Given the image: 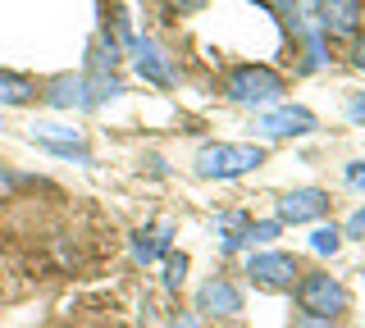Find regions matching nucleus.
<instances>
[{"instance_id":"1","label":"nucleus","mask_w":365,"mask_h":328,"mask_svg":"<svg viewBox=\"0 0 365 328\" xmlns=\"http://www.w3.org/2000/svg\"><path fill=\"white\" fill-rule=\"evenodd\" d=\"M265 164V151L251 142H210L197 151V174L201 178H242Z\"/></svg>"},{"instance_id":"2","label":"nucleus","mask_w":365,"mask_h":328,"mask_svg":"<svg viewBox=\"0 0 365 328\" xmlns=\"http://www.w3.org/2000/svg\"><path fill=\"white\" fill-rule=\"evenodd\" d=\"M228 96L237 100V105H274V100L283 96V78L265 69V64H242V69L228 73Z\"/></svg>"},{"instance_id":"3","label":"nucleus","mask_w":365,"mask_h":328,"mask_svg":"<svg viewBox=\"0 0 365 328\" xmlns=\"http://www.w3.org/2000/svg\"><path fill=\"white\" fill-rule=\"evenodd\" d=\"M297 305H302L306 314L338 319V314L351 305V297H347V287H342L334 274H306L302 282H297Z\"/></svg>"},{"instance_id":"4","label":"nucleus","mask_w":365,"mask_h":328,"mask_svg":"<svg viewBox=\"0 0 365 328\" xmlns=\"http://www.w3.org/2000/svg\"><path fill=\"white\" fill-rule=\"evenodd\" d=\"M247 274L256 287H265V292H283V287H292L297 282V260L288 251H265V255H251V265H247Z\"/></svg>"},{"instance_id":"5","label":"nucleus","mask_w":365,"mask_h":328,"mask_svg":"<svg viewBox=\"0 0 365 328\" xmlns=\"http://www.w3.org/2000/svg\"><path fill=\"white\" fill-rule=\"evenodd\" d=\"M32 142L46 146L55 155H68V160H87V137L83 128H68V123H32Z\"/></svg>"},{"instance_id":"6","label":"nucleus","mask_w":365,"mask_h":328,"mask_svg":"<svg viewBox=\"0 0 365 328\" xmlns=\"http://www.w3.org/2000/svg\"><path fill=\"white\" fill-rule=\"evenodd\" d=\"M256 128L265 132V137H302V132L315 128V115L302 110V105H279V110H260Z\"/></svg>"},{"instance_id":"7","label":"nucleus","mask_w":365,"mask_h":328,"mask_svg":"<svg viewBox=\"0 0 365 328\" xmlns=\"http://www.w3.org/2000/svg\"><path fill=\"white\" fill-rule=\"evenodd\" d=\"M237 310H242V292H237V282H228V278L201 282L197 314H205V319H224V314H237Z\"/></svg>"},{"instance_id":"8","label":"nucleus","mask_w":365,"mask_h":328,"mask_svg":"<svg viewBox=\"0 0 365 328\" xmlns=\"http://www.w3.org/2000/svg\"><path fill=\"white\" fill-rule=\"evenodd\" d=\"M319 214H329V196L319 187H297L279 201V219L283 223H311Z\"/></svg>"},{"instance_id":"9","label":"nucleus","mask_w":365,"mask_h":328,"mask_svg":"<svg viewBox=\"0 0 365 328\" xmlns=\"http://www.w3.org/2000/svg\"><path fill=\"white\" fill-rule=\"evenodd\" d=\"M46 105L51 110H87V73H60L46 83Z\"/></svg>"},{"instance_id":"10","label":"nucleus","mask_w":365,"mask_h":328,"mask_svg":"<svg viewBox=\"0 0 365 328\" xmlns=\"http://www.w3.org/2000/svg\"><path fill=\"white\" fill-rule=\"evenodd\" d=\"M319 5V23H324L329 32H356L361 28V18H365V5L361 0H315Z\"/></svg>"},{"instance_id":"11","label":"nucleus","mask_w":365,"mask_h":328,"mask_svg":"<svg viewBox=\"0 0 365 328\" xmlns=\"http://www.w3.org/2000/svg\"><path fill=\"white\" fill-rule=\"evenodd\" d=\"M133 55H137V73L146 78V83H155V87H169L174 83V73H169V64H165V55H160V46H151V41H128Z\"/></svg>"},{"instance_id":"12","label":"nucleus","mask_w":365,"mask_h":328,"mask_svg":"<svg viewBox=\"0 0 365 328\" xmlns=\"http://www.w3.org/2000/svg\"><path fill=\"white\" fill-rule=\"evenodd\" d=\"M41 92H37V83L32 78H23L14 69H0V105H9V110H19V105H32Z\"/></svg>"},{"instance_id":"13","label":"nucleus","mask_w":365,"mask_h":328,"mask_svg":"<svg viewBox=\"0 0 365 328\" xmlns=\"http://www.w3.org/2000/svg\"><path fill=\"white\" fill-rule=\"evenodd\" d=\"M169 246H174V228H169V223H155V228H142V233L133 237V255L142 260V265H146V260H160V255L169 251Z\"/></svg>"},{"instance_id":"14","label":"nucleus","mask_w":365,"mask_h":328,"mask_svg":"<svg viewBox=\"0 0 365 328\" xmlns=\"http://www.w3.org/2000/svg\"><path fill=\"white\" fill-rule=\"evenodd\" d=\"M114 64H119V46H114L106 32H101V37L91 41V60H87V69H91V73H110Z\"/></svg>"},{"instance_id":"15","label":"nucleus","mask_w":365,"mask_h":328,"mask_svg":"<svg viewBox=\"0 0 365 328\" xmlns=\"http://www.w3.org/2000/svg\"><path fill=\"white\" fill-rule=\"evenodd\" d=\"M338 246H342V228H334V223H319L311 233V251L315 255H334Z\"/></svg>"},{"instance_id":"16","label":"nucleus","mask_w":365,"mask_h":328,"mask_svg":"<svg viewBox=\"0 0 365 328\" xmlns=\"http://www.w3.org/2000/svg\"><path fill=\"white\" fill-rule=\"evenodd\" d=\"M182 274H187V255H178V251H169L165 260V287H178Z\"/></svg>"},{"instance_id":"17","label":"nucleus","mask_w":365,"mask_h":328,"mask_svg":"<svg viewBox=\"0 0 365 328\" xmlns=\"http://www.w3.org/2000/svg\"><path fill=\"white\" fill-rule=\"evenodd\" d=\"M260 5H269L274 9V14H283V18H288V23L297 28V23H302V18H297V0H260Z\"/></svg>"},{"instance_id":"18","label":"nucleus","mask_w":365,"mask_h":328,"mask_svg":"<svg viewBox=\"0 0 365 328\" xmlns=\"http://www.w3.org/2000/svg\"><path fill=\"white\" fill-rule=\"evenodd\" d=\"M292 328H334V319H324V314H292Z\"/></svg>"},{"instance_id":"19","label":"nucleus","mask_w":365,"mask_h":328,"mask_svg":"<svg viewBox=\"0 0 365 328\" xmlns=\"http://www.w3.org/2000/svg\"><path fill=\"white\" fill-rule=\"evenodd\" d=\"M274 233H279V219H265V223H256V228H251V242H269Z\"/></svg>"},{"instance_id":"20","label":"nucleus","mask_w":365,"mask_h":328,"mask_svg":"<svg viewBox=\"0 0 365 328\" xmlns=\"http://www.w3.org/2000/svg\"><path fill=\"white\" fill-rule=\"evenodd\" d=\"M342 237H365V210H356L347 219V228H342Z\"/></svg>"},{"instance_id":"21","label":"nucleus","mask_w":365,"mask_h":328,"mask_svg":"<svg viewBox=\"0 0 365 328\" xmlns=\"http://www.w3.org/2000/svg\"><path fill=\"white\" fill-rule=\"evenodd\" d=\"M205 5H210V0H169V9H178V14H197Z\"/></svg>"},{"instance_id":"22","label":"nucleus","mask_w":365,"mask_h":328,"mask_svg":"<svg viewBox=\"0 0 365 328\" xmlns=\"http://www.w3.org/2000/svg\"><path fill=\"white\" fill-rule=\"evenodd\" d=\"M347 183H351V187H365V160L347 164Z\"/></svg>"},{"instance_id":"23","label":"nucleus","mask_w":365,"mask_h":328,"mask_svg":"<svg viewBox=\"0 0 365 328\" xmlns=\"http://www.w3.org/2000/svg\"><path fill=\"white\" fill-rule=\"evenodd\" d=\"M347 115L356 119V123H365V96H351V100H347Z\"/></svg>"},{"instance_id":"24","label":"nucleus","mask_w":365,"mask_h":328,"mask_svg":"<svg viewBox=\"0 0 365 328\" xmlns=\"http://www.w3.org/2000/svg\"><path fill=\"white\" fill-rule=\"evenodd\" d=\"M351 60H356V69H365V37L356 41V51H351Z\"/></svg>"}]
</instances>
